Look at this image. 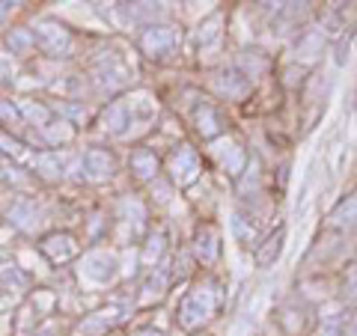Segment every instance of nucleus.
<instances>
[{
    "mask_svg": "<svg viewBox=\"0 0 357 336\" xmlns=\"http://www.w3.org/2000/svg\"><path fill=\"white\" fill-rule=\"evenodd\" d=\"M220 307H223V286L211 274L197 277L194 286L185 292L182 304H178V310H176V321L182 324L185 330L197 333L203 324H208L218 316Z\"/></svg>",
    "mask_w": 357,
    "mask_h": 336,
    "instance_id": "nucleus-1",
    "label": "nucleus"
},
{
    "mask_svg": "<svg viewBox=\"0 0 357 336\" xmlns=\"http://www.w3.org/2000/svg\"><path fill=\"white\" fill-rule=\"evenodd\" d=\"M178 39H182V33H178L176 24H149V27H143L140 30V36H137V48L143 51V57H149V60H170L176 48H178Z\"/></svg>",
    "mask_w": 357,
    "mask_h": 336,
    "instance_id": "nucleus-2",
    "label": "nucleus"
},
{
    "mask_svg": "<svg viewBox=\"0 0 357 336\" xmlns=\"http://www.w3.org/2000/svg\"><path fill=\"white\" fill-rule=\"evenodd\" d=\"M33 36H36V48L48 57H69L75 48V33L60 24L57 18H42L36 27H33Z\"/></svg>",
    "mask_w": 357,
    "mask_h": 336,
    "instance_id": "nucleus-3",
    "label": "nucleus"
},
{
    "mask_svg": "<svg viewBox=\"0 0 357 336\" xmlns=\"http://www.w3.org/2000/svg\"><path fill=\"white\" fill-rule=\"evenodd\" d=\"M167 173H170V185H178V188H188L194 185L199 178V155L194 146H176L167 158Z\"/></svg>",
    "mask_w": 357,
    "mask_h": 336,
    "instance_id": "nucleus-4",
    "label": "nucleus"
},
{
    "mask_svg": "<svg viewBox=\"0 0 357 336\" xmlns=\"http://www.w3.org/2000/svg\"><path fill=\"white\" fill-rule=\"evenodd\" d=\"M39 253L51 265H66V262H72L75 256L81 253V244H77V238L72 232H48L39 241Z\"/></svg>",
    "mask_w": 357,
    "mask_h": 336,
    "instance_id": "nucleus-5",
    "label": "nucleus"
},
{
    "mask_svg": "<svg viewBox=\"0 0 357 336\" xmlns=\"http://www.w3.org/2000/svg\"><path fill=\"white\" fill-rule=\"evenodd\" d=\"M119 319H126L122 316V307H105V310L86 312V316L72 328L69 336H107L116 328Z\"/></svg>",
    "mask_w": 357,
    "mask_h": 336,
    "instance_id": "nucleus-6",
    "label": "nucleus"
},
{
    "mask_svg": "<svg viewBox=\"0 0 357 336\" xmlns=\"http://www.w3.org/2000/svg\"><path fill=\"white\" fill-rule=\"evenodd\" d=\"M6 217H9V223H13L18 232L33 235V232L39 229V223H42V211L36 206V199L15 197L13 203H9V208H6Z\"/></svg>",
    "mask_w": 357,
    "mask_h": 336,
    "instance_id": "nucleus-7",
    "label": "nucleus"
},
{
    "mask_svg": "<svg viewBox=\"0 0 357 336\" xmlns=\"http://www.w3.org/2000/svg\"><path fill=\"white\" fill-rule=\"evenodd\" d=\"M253 84L244 77L236 66H229V69H220L215 75V93L220 98H227V102H244V98L250 96Z\"/></svg>",
    "mask_w": 357,
    "mask_h": 336,
    "instance_id": "nucleus-8",
    "label": "nucleus"
},
{
    "mask_svg": "<svg viewBox=\"0 0 357 336\" xmlns=\"http://www.w3.org/2000/svg\"><path fill=\"white\" fill-rule=\"evenodd\" d=\"M81 274L89 280V283L107 286L110 280L116 277V259H114V253H107V250L86 253V259L81 262Z\"/></svg>",
    "mask_w": 357,
    "mask_h": 336,
    "instance_id": "nucleus-9",
    "label": "nucleus"
},
{
    "mask_svg": "<svg viewBox=\"0 0 357 336\" xmlns=\"http://www.w3.org/2000/svg\"><path fill=\"white\" fill-rule=\"evenodd\" d=\"M93 75H96L93 81L98 84V89H105V93H119V89H126L128 81H131L128 69H126V66H122L116 57H105L102 63L96 66Z\"/></svg>",
    "mask_w": 357,
    "mask_h": 336,
    "instance_id": "nucleus-10",
    "label": "nucleus"
},
{
    "mask_svg": "<svg viewBox=\"0 0 357 336\" xmlns=\"http://www.w3.org/2000/svg\"><path fill=\"white\" fill-rule=\"evenodd\" d=\"M84 176L93 178V182H107V178L116 176V158L110 149L93 146L84 152Z\"/></svg>",
    "mask_w": 357,
    "mask_h": 336,
    "instance_id": "nucleus-11",
    "label": "nucleus"
},
{
    "mask_svg": "<svg viewBox=\"0 0 357 336\" xmlns=\"http://www.w3.org/2000/svg\"><path fill=\"white\" fill-rule=\"evenodd\" d=\"M194 256H197V262H203L208 268L220 259V229L215 227V223H203V227L197 229V235H194Z\"/></svg>",
    "mask_w": 357,
    "mask_h": 336,
    "instance_id": "nucleus-12",
    "label": "nucleus"
},
{
    "mask_svg": "<svg viewBox=\"0 0 357 336\" xmlns=\"http://www.w3.org/2000/svg\"><path fill=\"white\" fill-rule=\"evenodd\" d=\"M128 170L137 182H155L161 173V161L149 146H137L128 155Z\"/></svg>",
    "mask_w": 357,
    "mask_h": 336,
    "instance_id": "nucleus-13",
    "label": "nucleus"
},
{
    "mask_svg": "<svg viewBox=\"0 0 357 336\" xmlns=\"http://www.w3.org/2000/svg\"><path fill=\"white\" fill-rule=\"evenodd\" d=\"M321 51H325V33L321 30H301L298 39H295V63L298 66H307L316 63L321 57Z\"/></svg>",
    "mask_w": 357,
    "mask_h": 336,
    "instance_id": "nucleus-14",
    "label": "nucleus"
},
{
    "mask_svg": "<svg viewBox=\"0 0 357 336\" xmlns=\"http://www.w3.org/2000/svg\"><path fill=\"white\" fill-rule=\"evenodd\" d=\"M116 13L131 21V24H161V18H167L164 3H116Z\"/></svg>",
    "mask_w": 357,
    "mask_h": 336,
    "instance_id": "nucleus-15",
    "label": "nucleus"
},
{
    "mask_svg": "<svg viewBox=\"0 0 357 336\" xmlns=\"http://www.w3.org/2000/svg\"><path fill=\"white\" fill-rule=\"evenodd\" d=\"M98 125H102L105 134H110V137H122V134L128 131L131 125V107L128 102H110L102 116H98Z\"/></svg>",
    "mask_w": 357,
    "mask_h": 336,
    "instance_id": "nucleus-16",
    "label": "nucleus"
},
{
    "mask_svg": "<svg viewBox=\"0 0 357 336\" xmlns=\"http://www.w3.org/2000/svg\"><path fill=\"white\" fill-rule=\"evenodd\" d=\"M194 122H197V131L203 134L206 140H215L227 131V119H223L220 107L211 105V102H203L197 110H194Z\"/></svg>",
    "mask_w": 357,
    "mask_h": 336,
    "instance_id": "nucleus-17",
    "label": "nucleus"
},
{
    "mask_svg": "<svg viewBox=\"0 0 357 336\" xmlns=\"http://www.w3.org/2000/svg\"><path fill=\"white\" fill-rule=\"evenodd\" d=\"M331 227L337 232H357V190L349 197H342L331 211Z\"/></svg>",
    "mask_w": 357,
    "mask_h": 336,
    "instance_id": "nucleus-18",
    "label": "nucleus"
},
{
    "mask_svg": "<svg viewBox=\"0 0 357 336\" xmlns=\"http://www.w3.org/2000/svg\"><path fill=\"white\" fill-rule=\"evenodd\" d=\"M268 66H271V60H268V54H265V51H259V48H244L236 69L253 84L256 77H262V75L268 72Z\"/></svg>",
    "mask_w": 357,
    "mask_h": 336,
    "instance_id": "nucleus-19",
    "label": "nucleus"
},
{
    "mask_svg": "<svg viewBox=\"0 0 357 336\" xmlns=\"http://www.w3.org/2000/svg\"><path fill=\"white\" fill-rule=\"evenodd\" d=\"M283 244H286V229L277 227V229L259 244V247H256V265H259V268H271L277 259H280Z\"/></svg>",
    "mask_w": 357,
    "mask_h": 336,
    "instance_id": "nucleus-20",
    "label": "nucleus"
},
{
    "mask_svg": "<svg viewBox=\"0 0 357 336\" xmlns=\"http://www.w3.org/2000/svg\"><path fill=\"white\" fill-rule=\"evenodd\" d=\"M167 286H170V274L164 268H152L140 286V304H152V300H161L167 295Z\"/></svg>",
    "mask_w": 357,
    "mask_h": 336,
    "instance_id": "nucleus-21",
    "label": "nucleus"
},
{
    "mask_svg": "<svg viewBox=\"0 0 357 336\" xmlns=\"http://www.w3.org/2000/svg\"><path fill=\"white\" fill-rule=\"evenodd\" d=\"M39 324H42V316L36 312V307L30 300H24L13 316V336H36Z\"/></svg>",
    "mask_w": 357,
    "mask_h": 336,
    "instance_id": "nucleus-22",
    "label": "nucleus"
},
{
    "mask_svg": "<svg viewBox=\"0 0 357 336\" xmlns=\"http://www.w3.org/2000/svg\"><path fill=\"white\" fill-rule=\"evenodd\" d=\"M6 48L13 51V57H30L36 51V36H33L30 27H13L6 33Z\"/></svg>",
    "mask_w": 357,
    "mask_h": 336,
    "instance_id": "nucleus-23",
    "label": "nucleus"
},
{
    "mask_svg": "<svg viewBox=\"0 0 357 336\" xmlns=\"http://www.w3.org/2000/svg\"><path fill=\"white\" fill-rule=\"evenodd\" d=\"M164 253H167V232H164V229H149L146 238H143L140 259L146 262V265H152V268H158V262H161Z\"/></svg>",
    "mask_w": 357,
    "mask_h": 336,
    "instance_id": "nucleus-24",
    "label": "nucleus"
},
{
    "mask_svg": "<svg viewBox=\"0 0 357 336\" xmlns=\"http://www.w3.org/2000/svg\"><path fill=\"white\" fill-rule=\"evenodd\" d=\"M33 170H36V176L45 178V182H60L66 176V164L57 152H42L39 158L33 161Z\"/></svg>",
    "mask_w": 357,
    "mask_h": 336,
    "instance_id": "nucleus-25",
    "label": "nucleus"
},
{
    "mask_svg": "<svg viewBox=\"0 0 357 336\" xmlns=\"http://www.w3.org/2000/svg\"><path fill=\"white\" fill-rule=\"evenodd\" d=\"M18 110H21V119L33 122L36 128H48L51 122H54V110H51V105L36 102V98H24V102L18 105Z\"/></svg>",
    "mask_w": 357,
    "mask_h": 336,
    "instance_id": "nucleus-26",
    "label": "nucleus"
},
{
    "mask_svg": "<svg viewBox=\"0 0 357 336\" xmlns=\"http://www.w3.org/2000/svg\"><path fill=\"white\" fill-rule=\"evenodd\" d=\"M220 155V167L227 170L232 178H238L244 170H248V152H244V146H238V143H229L227 152H218Z\"/></svg>",
    "mask_w": 357,
    "mask_h": 336,
    "instance_id": "nucleus-27",
    "label": "nucleus"
},
{
    "mask_svg": "<svg viewBox=\"0 0 357 336\" xmlns=\"http://www.w3.org/2000/svg\"><path fill=\"white\" fill-rule=\"evenodd\" d=\"M232 235H236V241L241 247H250L256 241V220L250 215H244V211H236L232 215Z\"/></svg>",
    "mask_w": 357,
    "mask_h": 336,
    "instance_id": "nucleus-28",
    "label": "nucleus"
},
{
    "mask_svg": "<svg viewBox=\"0 0 357 336\" xmlns=\"http://www.w3.org/2000/svg\"><path fill=\"white\" fill-rule=\"evenodd\" d=\"M220 27H223V15H220V13H211L208 18L199 21V27H197V42L203 45V48H206V45L220 42V36H223Z\"/></svg>",
    "mask_w": 357,
    "mask_h": 336,
    "instance_id": "nucleus-29",
    "label": "nucleus"
},
{
    "mask_svg": "<svg viewBox=\"0 0 357 336\" xmlns=\"http://www.w3.org/2000/svg\"><path fill=\"white\" fill-rule=\"evenodd\" d=\"M345 321H349V312L345 310H331L321 316L319 330L321 336H345Z\"/></svg>",
    "mask_w": 357,
    "mask_h": 336,
    "instance_id": "nucleus-30",
    "label": "nucleus"
},
{
    "mask_svg": "<svg viewBox=\"0 0 357 336\" xmlns=\"http://www.w3.org/2000/svg\"><path fill=\"white\" fill-rule=\"evenodd\" d=\"M277 321H280V328H283L286 336H301V333H304V312H301L295 304L283 307L280 316H277Z\"/></svg>",
    "mask_w": 357,
    "mask_h": 336,
    "instance_id": "nucleus-31",
    "label": "nucleus"
},
{
    "mask_svg": "<svg viewBox=\"0 0 357 336\" xmlns=\"http://www.w3.org/2000/svg\"><path fill=\"white\" fill-rule=\"evenodd\" d=\"M42 134H45V143H48V146H60V143H69L75 137L72 122H66V119H54L48 128H42Z\"/></svg>",
    "mask_w": 357,
    "mask_h": 336,
    "instance_id": "nucleus-32",
    "label": "nucleus"
},
{
    "mask_svg": "<svg viewBox=\"0 0 357 336\" xmlns=\"http://www.w3.org/2000/svg\"><path fill=\"white\" fill-rule=\"evenodd\" d=\"M21 110L15 102H9V98H0V131H9L13 134V128H21Z\"/></svg>",
    "mask_w": 357,
    "mask_h": 336,
    "instance_id": "nucleus-33",
    "label": "nucleus"
},
{
    "mask_svg": "<svg viewBox=\"0 0 357 336\" xmlns=\"http://www.w3.org/2000/svg\"><path fill=\"white\" fill-rule=\"evenodd\" d=\"M0 280H3L6 286H13V289H27V283H30V277L21 271L18 265H3V271H0Z\"/></svg>",
    "mask_w": 357,
    "mask_h": 336,
    "instance_id": "nucleus-34",
    "label": "nucleus"
},
{
    "mask_svg": "<svg viewBox=\"0 0 357 336\" xmlns=\"http://www.w3.org/2000/svg\"><path fill=\"white\" fill-rule=\"evenodd\" d=\"M304 75H307L304 66H298V63L286 66V69H283V86H286V89H298V86H304V81H307Z\"/></svg>",
    "mask_w": 357,
    "mask_h": 336,
    "instance_id": "nucleus-35",
    "label": "nucleus"
},
{
    "mask_svg": "<svg viewBox=\"0 0 357 336\" xmlns=\"http://www.w3.org/2000/svg\"><path fill=\"white\" fill-rule=\"evenodd\" d=\"M342 298L345 300H357V265H349L342 274Z\"/></svg>",
    "mask_w": 357,
    "mask_h": 336,
    "instance_id": "nucleus-36",
    "label": "nucleus"
},
{
    "mask_svg": "<svg viewBox=\"0 0 357 336\" xmlns=\"http://www.w3.org/2000/svg\"><path fill=\"white\" fill-rule=\"evenodd\" d=\"M21 149H24L21 140H15L9 131H0V152L3 155H21Z\"/></svg>",
    "mask_w": 357,
    "mask_h": 336,
    "instance_id": "nucleus-37",
    "label": "nucleus"
},
{
    "mask_svg": "<svg viewBox=\"0 0 357 336\" xmlns=\"http://www.w3.org/2000/svg\"><path fill=\"white\" fill-rule=\"evenodd\" d=\"M63 330H60V321H54V319H45L42 324H39V330H36V336H60Z\"/></svg>",
    "mask_w": 357,
    "mask_h": 336,
    "instance_id": "nucleus-38",
    "label": "nucleus"
},
{
    "mask_svg": "<svg viewBox=\"0 0 357 336\" xmlns=\"http://www.w3.org/2000/svg\"><path fill=\"white\" fill-rule=\"evenodd\" d=\"M349 39H351V36H345V39H340V45H337V66L349 63Z\"/></svg>",
    "mask_w": 357,
    "mask_h": 336,
    "instance_id": "nucleus-39",
    "label": "nucleus"
},
{
    "mask_svg": "<svg viewBox=\"0 0 357 336\" xmlns=\"http://www.w3.org/2000/svg\"><path fill=\"white\" fill-rule=\"evenodd\" d=\"M128 336H164V333H161V330H155L152 324H140V328H134Z\"/></svg>",
    "mask_w": 357,
    "mask_h": 336,
    "instance_id": "nucleus-40",
    "label": "nucleus"
},
{
    "mask_svg": "<svg viewBox=\"0 0 357 336\" xmlns=\"http://www.w3.org/2000/svg\"><path fill=\"white\" fill-rule=\"evenodd\" d=\"M345 336H357V310L349 312V321H345Z\"/></svg>",
    "mask_w": 357,
    "mask_h": 336,
    "instance_id": "nucleus-41",
    "label": "nucleus"
},
{
    "mask_svg": "<svg viewBox=\"0 0 357 336\" xmlns=\"http://www.w3.org/2000/svg\"><path fill=\"white\" fill-rule=\"evenodd\" d=\"M194 336H211V333H206V330H197V333H194Z\"/></svg>",
    "mask_w": 357,
    "mask_h": 336,
    "instance_id": "nucleus-42",
    "label": "nucleus"
}]
</instances>
